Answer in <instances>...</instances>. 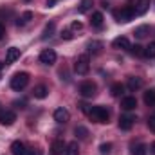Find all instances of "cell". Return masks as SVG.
<instances>
[{"instance_id":"28","label":"cell","mask_w":155,"mask_h":155,"mask_svg":"<svg viewBox=\"0 0 155 155\" xmlns=\"http://www.w3.org/2000/svg\"><path fill=\"white\" fill-rule=\"evenodd\" d=\"M144 56H146V58H155V41H152V43L144 49Z\"/></svg>"},{"instance_id":"29","label":"cell","mask_w":155,"mask_h":155,"mask_svg":"<svg viewBox=\"0 0 155 155\" xmlns=\"http://www.w3.org/2000/svg\"><path fill=\"white\" fill-rule=\"evenodd\" d=\"M128 51H132V54H135V56H144V49L141 45H130Z\"/></svg>"},{"instance_id":"4","label":"cell","mask_w":155,"mask_h":155,"mask_svg":"<svg viewBox=\"0 0 155 155\" xmlns=\"http://www.w3.org/2000/svg\"><path fill=\"white\" fill-rule=\"evenodd\" d=\"M56 52L52 51V49H45V51H41L40 52V61L43 63V65H52V63H56Z\"/></svg>"},{"instance_id":"37","label":"cell","mask_w":155,"mask_h":155,"mask_svg":"<svg viewBox=\"0 0 155 155\" xmlns=\"http://www.w3.org/2000/svg\"><path fill=\"white\" fill-rule=\"evenodd\" d=\"M4 35H5V27H4V25H2V24H0V38H2V36H4Z\"/></svg>"},{"instance_id":"36","label":"cell","mask_w":155,"mask_h":155,"mask_svg":"<svg viewBox=\"0 0 155 155\" xmlns=\"http://www.w3.org/2000/svg\"><path fill=\"white\" fill-rule=\"evenodd\" d=\"M54 4H56V0H47V7H54Z\"/></svg>"},{"instance_id":"33","label":"cell","mask_w":155,"mask_h":155,"mask_svg":"<svg viewBox=\"0 0 155 155\" xmlns=\"http://www.w3.org/2000/svg\"><path fill=\"white\" fill-rule=\"evenodd\" d=\"M71 27H72L74 31H79V29L83 27V24H81V22H72V25H71Z\"/></svg>"},{"instance_id":"1","label":"cell","mask_w":155,"mask_h":155,"mask_svg":"<svg viewBox=\"0 0 155 155\" xmlns=\"http://www.w3.org/2000/svg\"><path fill=\"white\" fill-rule=\"evenodd\" d=\"M81 108H83V112L87 114V116L90 117L94 123H108V110L105 108V107H88V105H81Z\"/></svg>"},{"instance_id":"2","label":"cell","mask_w":155,"mask_h":155,"mask_svg":"<svg viewBox=\"0 0 155 155\" xmlns=\"http://www.w3.org/2000/svg\"><path fill=\"white\" fill-rule=\"evenodd\" d=\"M29 83V74L27 72H16L11 78V88L13 90H24Z\"/></svg>"},{"instance_id":"19","label":"cell","mask_w":155,"mask_h":155,"mask_svg":"<svg viewBox=\"0 0 155 155\" xmlns=\"http://www.w3.org/2000/svg\"><path fill=\"white\" fill-rule=\"evenodd\" d=\"M103 20H105V18H103V13H99V11L92 13V20H90V22H92L94 27H101V25H103Z\"/></svg>"},{"instance_id":"10","label":"cell","mask_w":155,"mask_h":155,"mask_svg":"<svg viewBox=\"0 0 155 155\" xmlns=\"http://www.w3.org/2000/svg\"><path fill=\"white\" fill-rule=\"evenodd\" d=\"M65 143L63 141H60V139H56V141H52V144H51V153L52 155H63L65 153Z\"/></svg>"},{"instance_id":"6","label":"cell","mask_w":155,"mask_h":155,"mask_svg":"<svg viewBox=\"0 0 155 155\" xmlns=\"http://www.w3.org/2000/svg\"><path fill=\"white\" fill-rule=\"evenodd\" d=\"M79 94H81L83 97H92V96L96 94V85H94L92 81H83V83L79 85Z\"/></svg>"},{"instance_id":"9","label":"cell","mask_w":155,"mask_h":155,"mask_svg":"<svg viewBox=\"0 0 155 155\" xmlns=\"http://www.w3.org/2000/svg\"><path fill=\"white\" fill-rule=\"evenodd\" d=\"M134 123H135V117L134 116H121L119 117V128L121 130H130L132 126H134Z\"/></svg>"},{"instance_id":"5","label":"cell","mask_w":155,"mask_h":155,"mask_svg":"<svg viewBox=\"0 0 155 155\" xmlns=\"http://www.w3.org/2000/svg\"><path fill=\"white\" fill-rule=\"evenodd\" d=\"M117 20L119 22H130V20H134V16H135V7H123L119 13L116 15Z\"/></svg>"},{"instance_id":"26","label":"cell","mask_w":155,"mask_h":155,"mask_svg":"<svg viewBox=\"0 0 155 155\" xmlns=\"http://www.w3.org/2000/svg\"><path fill=\"white\" fill-rule=\"evenodd\" d=\"M52 33H54V24L51 22V24H47L45 25V29H43V35H41V38H49V36H52Z\"/></svg>"},{"instance_id":"3","label":"cell","mask_w":155,"mask_h":155,"mask_svg":"<svg viewBox=\"0 0 155 155\" xmlns=\"http://www.w3.org/2000/svg\"><path fill=\"white\" fill-rule=\"evenodd\" d=\"M88 69H90L88 56H87V54L79 56V58L76 60V63H74V71H76V74H79V76H85V74L88 72Z\"/></svg>"},{"instance_id":"18","label":"cell","mask_w":155,"mask_h":155,"mask_svg":"<svg viewBox=\"0 0 155 155\" xmlns=\"http://www.w3.org/2000/svg\"><path fill=\"white\" fill-rule=\"evenodd\" d=\"M150 9V0H139L135 4V15H144Z\"/></svg>"},{"instance_id":"20","label":"cell","mask_w":155,"mask_h":155,"mask_svg":"<svg viewBox=\"0 0 155 155\" xmlns=\"http://www.w3.org/2000/svg\"><path fill=\"white\" fill-rule=\"evenodd\" d=\"M65 155H79V146H78L76 141L69 143L67 148H65Z\"/></svg>"},{"instance_id":"32","label":"cell","mask_w":155,"mask_h":155,"mask_svg":"<svg viewBox=\"0 0 155 155\" xmlns=\"http://www.w3.org/2000/svg\"><path fill=\"white\" fill-rule=\"evenodd\" d=\"M148 128H150L152 132H155V116L148 119Z\"/></svg>"},{"instance_id":"21","label":"cell","mask_w":155,"mask_h":155,"mask_svg":"<svg viewBox=\"0 0 155 155\" xmlns=\"http://www.w3.org/2000/svg\"><path fill=\"white\" fill-rule=\"evenodd\" d=\"M144 103L146 105H155V88H148L146 92H144Z\"/></svg>"},{"instance_id":"31","label":"cell","mask_w":155,"mask_h":155,"mask_svg":"<svg viewBox=\"0 0 155 155\" xmlns=\"http://www.w3.org/2000/svg\"><path fill=\"white\" fill-rule=\"evenodd\" d=\"M31 18H33V13H31V11H25V13L22 15V22H24V24H25V22H29Z\"/></svg>"},{"instance_id":"38","label":"cell","mask_w":155,"mask_h":155,"mask_svg":"<svg viewBox=\"0 0 155 155\" xmlns=\"http://www.w3.org/2000/svg\"><path fill=\"white\" fill-rule=\"evenodd\" d=\"M150 150H152V153L155 155V143H153V144H152V148H150Z\"/></svg>"},{"instance_id":"25","label":"cell","mask_w":155,"mask_h":155,"mask_svg":"<svg viewBox=\"0 0 155 155\" xmlns=\"http://www.w3.org/2000/svg\"><path fill=\"white\" fill-rule=\"evenodd\" d=\"M74 134H76L78 139H87V137H88V130H87L85 126H76Z\"/></svg>"},{"instance_id":"24","label":"cell","mask_w":155,"mask_h":155,"mask_svg":"<svg viewBox=\"0 0 155 155\" xmlns=\"http://www.w3.org/2000/svg\"><path fill=\"white\" fill-rule=\"evenodd\" d=\"M90 7H92V0H81V2H79L78 11H79V13H88V11H90Z\"/></svg>"},{"instance_id":"39","label":"cell","mask_w":155,"mask_h":155,"mask_svg":"<svg viewBox=\"0 0 155 155\" xmlns=\"http://www.w3.org/2000/svg\"><path fill=\"white\" fill-rule=\"evenodd\" d=\"M2 67H4V63H0V71H2Z\"/></svg>"},{"instance_id":"27","label":"cell","mask_w":155,"mask_h":155,"mask_svg":"<svg viewBox=\"0 0 155 155\" xmlns=\"http://www.w3.org/2000/svg\"><path fill=\"white\" fill-rule=\"evenodd\" d=\"M132 155H146V146L144 144H135L132 148Z\"/></svg>"},{"instance_id":"7","label":"cell","mask_w":155,"mask_h":155,"mask_svg":"<svg viewBox=\"0 0 155 155\" xmlns=\"http://www.w3.org/2000/svg\"><path fill=\"white\" fill-rule=\"evenodd\" d=\"M15 121H16V114L13 110H0V124L11 126Z\"/></svg>"},{"instance_id":"15","label":"cell","mask_w":155,"mask_h":155,"mask_svg":"<svg viewBox=\"0 0 155 155\" xmlns=\"http://www.w3.org/2000/svg\"><path fill=\"white\" fill-rule=\"evenodd\" d=\"M18 58H20V49L9 47V49H7V54H5V61H7V63H13V61H16Z\"/></svg>"},{"instance_id":"35","label":"cell","mask_w":155,"mask_h":155,"mask_svg":"<svg viewBox=\"0 0 155 155\" xmlns=\"http://www.w3.org/2000/svg\"><path fill=\"white\" fill-rule=\"evenodd\" d=\"M27 155H41L38 150H27Z\"/></svg>"},{"instance_id":"16","label":"cell","mask_w":155,"mask_h":155,"mask_svg":"<svg viewBox=\"0 0 155 155\" xmlns=\"http://www.w3.org/2000/svg\"><path fill=\"white\" fill-rule=\"evenodd\" d=\"M33 96H35L36 99H45V97L49 96V88H47L45 85H38V87H35Z\"/></svg>"},{"instance_id":"40","label":"cell","mask_w":155,"mask_h":155,"mask_svg":"<svg viewBox=\"0 0 155 155\" xmlns=\"http://www.w3.org/2000/svg\"><path fill=\"white\" fill-rule=\"evenodd\" d=\"M0 110H2V108H0Z\"/></svg>"},{"instance_id":"8","label":"cell","mask_w":155,"mask_h":155,"mask_svg":"<svg viewBox=\"0 0 155 155\" xmlns=\"http://www.w3.org/2000/svg\"><path fill=\"white\" fill-rule=\"evenodd\" d=\"M69 119H71V114H69V110L65 107H58L54 110V121L56 123H67Z\"/></svg>"},{"instance_id":"23","label":"cell","mask_w":155,"mask_h":155,"mask_svg":"<svg viewBox=\"0 0 155 155\" xmlns=\"http://www.w3.org/2000/svg\"><path fill=\"white\" fill-rule=\"evenodd\" d=\"M123 90H124V87H123L121 83H114V85L110 87V94H112L114 97H119V96L123 94Z\"/></svg>"},{"instance_id":"13","label":"cell","mask_w":155,"mask_h":155,"mask_svg":"<svg viewBox=\"0 0 155 155\" xmlns=\"http://www.w3.org/2000/svg\"><path fill=\"white\" fill-rule=\"evenodd\" d=\"M121 107H123L124 110H134V108L137 107V99H135L134 96H126V97L121 99Z\"/></svg>"},{"instance_id":"11","label":"cell","mask_w":155,"mask_h":155,"mask_svg":"<svg viewBox=\"0 0 155 155\" xmlns=\"http://www.w3.org/2000/svg\"><path fill=\"white\" fill-rule=\"evenodd\" d=\"M126 87L134 92V90H139L141 87H143V79L139 76H130L128 79H126Z\"/></svg>"},{"instance_id":"12","label":"cell","mask_w":155,"mask_h":155,"mask_svg":"<svg viewBox=\"0 0 155 155\" xmlns=\"http://www.w3.org/2000/svg\"><path fill=\"white\" fill-rule=\"evenodd\" d=\"M11 153L13 155H27V148L22 141H15L11 144Z\"/></svg>"},{"instance_id":"17","label":"cell","mask_w":155,"mask_h":155,"mask_svg":"<svg viewBox=\"0 0 155 155\" xmlns=\"http://www.w3.org/2000/svg\"><path fill=\"white\" fill-rule=\"evenodd\" d=\"M87 49H88V52H92V54H99L101 49H103V41H99V40H92V41H88Z\"/></svg>"},{"instance_id":"14","label":"cell","mask_w":155,"mask_h":155,"mask_svg":"<svg viewBox=\"0 0 155 155\" xmlns=\"http://www.w3.org/2000/svg\"><path fill=\"white\" fill-rule=\"evenodd\" d=\"M112 47L114 49H130V40L126 38V36H117L112 41Z\"/></svg>"},{"instance_id":"22","label":"cell","mask_w":155,"mask_h":155,"mask_svg":"<svg viewBox=\"0 0 155 155\" xmlns=\"http://www.w3.org/2000/svg\"><path fill=\"white\" fill-rule=\"evenodd\" d=\"M150 35V27L148 25H139L137 29H135V36L137 38H146Z\"/></svg>"},{"instance_id":"30","label":"cell","mask_w":155,"mask_h":155,"mask_svg":"<svg viewBox=\"0 0 155 155\" xmlns=\"http://www.w3.org/2000/svg\"><path fill=\"white\" fill-rule=\"evenodd\" d=\"M99 150H101V155H108L110 150H112V144H110V143H103V144L99 146Z\"/></svg>"},{"instance_id":"34","label":"cell","mask_w":155,"mask_h":155,"mask_svg":"<svg viewBox=\"0 0 155 155\" xmlns=\"http://www.w3.org/2000/svg\"><path fill=\"white\" fill-rule=\"evenodd\" d=\"M61 38L63 40H71L72 38V33H71V31H65V33H61Z\"/></svg>"}]
</instances>
